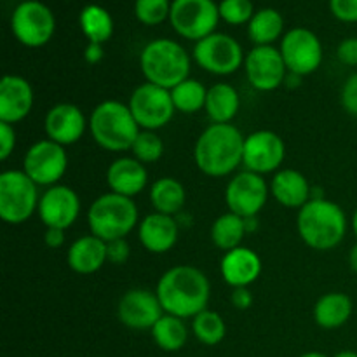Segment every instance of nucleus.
Returning a JSON list of instances; mask_svg holds the SVG:
<instances>
[{"mask_svg": "<svg viewBox=\"0 0 357 357\" xmlns=\"http://www.w3.org/2000/svg\"><path fill=\"white\" fill-rule=\"evenodd\" d=\"M33 87L24 77L6 75L0 80V122L16 126L33 108Z\"/></svg>", "mask_w": 357, "mask_h": 357, "instance_id": "aec40b11", "label": "nucleus"}, {"mask_svg": "<svg viewBox=\"0 0 357 357\" xmlns=\"http://www.w3.org/2000/svg\"><path fill=\"white\" fill-rule=\"evenodd\" d=\"M105 49L101 44H93V42H87L86 49H84V59H86L89 65H98V63L103 59Z\"/></svg>", "mask_w": 357, "mask_h": 357, "instance_id": "a18cd8bd", "label": "nucleus"}, {"mask_svg": "<svg viewBox=\"0 0 357 357\" xmlns=\"http://www.w3.org/2000/svg\"><path fill=\"white\" fill-rule=\"evenodd\" d=\"M142 128L128 103L117 100L101 101L89 115V132L94 143L107 152L131 150Z\"/></svg>", "mask_w": 357, "mask_h": 357, "instance_id": "20e7f679", "label": "nucleus"}, {"mask_svg": "<svg viewBox=\"0 0 357 357\" xmlns=\"http://www.w3.org/2000/svg\"><path fill=\"white\" fill-rule=\"evenodd\" d=\"M192 331L202 345L215 347L225 338L227 324L216 310L206 309L192 319Z\"/></svg>", "mask_w": 357, "mask_h": 357, "instance_id": "72a5a7b5", "label": "nucleus"}, {"mask_svg": "<svg viewBox=\"0 0 357 357\" xmlns=\"http://www.w3.org/2000/svg\"><path fill=\"white\" fill-rule=\"evenodd\" d=\"M230 303L237 310H248L253 305V293L250 288H232L230 293Z\"/></svg>", "mask_w": 357, "mask_h": 357, "instance_id": "37998d69", "label": "nucleus"}, {"mask_svg": "<svg viewBox=\"0 0 357 357\" xmlns=\"http://www.w3.org/2000/svg\"><path fill=\"white\" fill-rule=\"evenodd\" d=\"M286 157L284 139L271 129H260L244 138L243 166L246 171L265 174L278 173Z\"/></svg>", "mask_w": 357, "mask_h": 357, "instance_id": "dca6fc26", "label": "nucleus"}, {"mask_svg": "<svg viewBox=\"0 0 357 357\" xmlns=\"http://www.w3.org/2000/svg\"><path fill=\"white\" fill-rule=\"evenodd\" d=\"M347 215L340 204L323 197H314L298 209L296 230L310 250L331 251L345 239Z\"/></svg>", "mask_w": 357, "mask_h": 357, "instance_id": "7ed1b4c3", "label": "nucleus"}, {"mask_svg": "<svg viewBox=\"0 0 357 357\" xmlns=\"http://www.w3.org/2000/svg\"><path fill=\"white\" fill-rule=\"evenodd\" d=\"M218 9L220 17L232 26L248 24L257 13L251 0H222L218 3Z\"/></svg>", "mask_w": 357, "mask_h": 357, "instance_id": "e433bc0d", "label": "nucleus"}, {"mask_svg": "<svg viewBox=\"0 0 357 357\" xmlns=\"http://www.w3.org/2000/svg\"><path fill=\"white\" fill-rule=\"evenodd\" d=\"M155 293L164 314L180 319H194L199 312L208 309L211 284L201 268L176 265L160 275Z\"/></svg>", "mask_w": 357, "mask_h": 357, "instance_id": "f257e3e1", "label": "nucleus"}, {"mask_svg": "<svg viewBox=\"0 0 357 357\" xmlns=\"http://www.w3.org/2000/svg\"><path fill=\"white\" fill-rule=\"evenodd\" d=\"M138 237L142 246L152 255L169 253L180 237V225L174 216L162 213H150L139 222Z\"/></svg>", "mask_w": 357, "mask_h": 357, "instance_id": "4be33fe9", "label": "nucleus"}, {"mask_svg": "<svg viewBox=\"0 0 357 357\" xmlns=\"http://www.w3.org/2000/svg\"><path fill=\"white\" fill-rule=\"evenodd\" d=\"M139 213L135 199L107 192L91 202L87 209L89 234L100 237L105 243L126 239L139 225Z\"/></svg>", "mask_w": 357, "mask_h": 357, "instance_id": "423d86ee", "label": "nucleus"}, {"mask_svg": "<svg viewBox=\"0 0 357 357\" xmlns=\"http://www.w3.org/2000/svg\"><path fill=\"white\" fill-rule=\"evenodd\" d=\"M164 316L157 293L146 288H132L121 296L117 317L129 330H152Z\"/></svg>", "mask_w": 357, "mask_h": 357, "instance_id": "a211bd4d", "label": "nucleus"}, {"mask_svg": "<svg viewBox=\"0 0 357 357\" xmlns=\"http://www.w3.org/2000/svg\"><path fill=\"white\" fill-rule=\"evenodd\" d=\"M271 195V187L261 174L251 171H239L229 180L225 188V204L229 211L255 218L265 208Z\"/></svg>", "mask_w": 357, "mask_h": 357, "instance_id": "4468645a", "label": "nucleus"}, {"mask_svg": "<svg viewBox=\"0 0 357 357\" xmlns=\"http://www.w3.org/2000/svg\"><path fill=\"white\" fill-rule=\"evenodd\" d=\"M340 103L349 115L357 117V72L349 75L342 86Z\"/></svg>", "mask_w": 357, "mask_h": 357, "instance_id": "4c0bfd02", "label": "nucleus"}, {"mask_svg": "<svg viewBox=\"0 0 357 357\" xmlns=\"http://www.w3.org/2000/svg\"><path fill=\"white\" fill-rule=\"evenodd\" d=\"M171 98L176 112H181L185 115L197 114L204 110L206 98H208V87L197 79L188 77L187 80L180 82L171 89Z\"/></svg>", "mask_w": 357, "mask_h": 357, "instance_id": "473e14b6", "label": "nucleus"}, {"mask_svg": "<svg viewBox=\"0 0 357 357\" xmlns=\"http://www.w3.org/2000/svg\"><path fill=\"white\" fill-rule=\"evenodd\" d=\"M268 187L272 197L288 209H302L312 199V188L307 176L291 167H284L274 173Z\"/></svg>", "mask_w": 357, "mask_h": 357, "instance_id": "b1692460", "label": "nucleus"}, {"mask_svg": "<svg viewBox=\"0 0 357 357\" xmlns=\"http://www.w3.org/2000/svg\"><path fill=\"white\" fill-rule=\"evenodd\" d=\"M10 30L24 47H44L54 37L56 17L40 0H24L13 10Z\"/></svg>", "mask_w": 357, "mask_h": 357, "instance_id": "6e6552de", "label": "nucleus"}, {"mask_svg": "<svg viewBox=\"0 0 357 357\" xmlns=\"http://www.w3.org/2000/svg\"><path fill=\"white\" fill-rule=\"evenodd\" d=\"M248 37L255 45H274L284 37V20L278 9L265 7L255 13L248 23Z\"/></svg>", "mask_w": 357, "mask_h": 357, "instance_id": "c85d7f7f", "label": "nucleus"}, {"mask_svg": "<svg viewBox=\"0 0 357 357\" xmlns=\"http://www.w3.org/2000/svg\"><path fill=\"white\" fill-rule=\"evenodd\" d=\"M351 225H352V232H354V236L357 237V208H356L354 215H352V220H351Z\"/></svg>", "mask_w": 357, "mask_h": 357, "instance_id": "09e8293b", "label": "nucleus"}, {"mask_svg": "<svg viewBox=\"0 0 357 357\" xmlns=\"http://www.w3.org/2000/svg\"><path fill=\"white\" fill-rule=\"evenodd\" d=\"M171 0H135V17L145 26H157L169 20Z\"/></svg>", "mask_w": 357, "mask_h": 357, "instance_id": "c9c22d12", "label": "nucleus"}, {"mask_svg": "<svg viewBox=\"0 0 357 357\" xmlns=\"http://www.w3.org/2000/svg\"><path fill=\"white\" fill-rule=\"evenodd\" d=\"M157 347L164 352H178L185 347L188 340V328L185 319L171 314H164L155 326L150 330Z\"/></svg>", "mask_w": 357, "mask_h": 357, "instance_id": "2f4dec72", "label": "nucleus"}, {"mask_svg": "<svg viewBox=\"0 0 357 357\" xmlns=\"http://www.w3.org/2000/svg\"><path fill=\"white\" fill-rule=\"evenodd\" d=\"M244 138L234 124H209L194 146L195 166L211 178L234 174L243 166Z\"/></svg>", "mask_w": 357, "mask_h": 357, "instance_id": "f03ea898", "label": "nucleus"}, {"mask_svg": "<svg viewBox=\"0 0 357 357\" xmlns=\"http://www.w3.org/2000/svg\"><path fill=\"white\" fill-rule=\"evenodd\" d=\"M185 201H187V190L176 178H157L150 187V202L153 206V211L174 216L183 209Z\"/></svg>", "mask_w": 357, "mask_h": 357, "instance_id": "cd10ccee", "label": "nucleus"}, {"mask_svg": "<svg viewBox=\"0 0 357 357\" xmlns=\"http://www.w3.org/2000/svg\"><path fill=\"white\" fill-rule=\"evenodd\" d=\"M192 56L199 68L218 77L236 73L244 65V58H246L243 45L232 35L220 33V31H215L202 40L195 42Z\"/></svg>", "mask_w": 357, "mask_h": 357, "instance_id": "1a4fd4ad", "label": "nucleus"}, {"mask_svg": "<svg viewBox=\"0 0 357 357\" xmlns=\"http://www.w3.org/2000/svg\"><path fill=\"white\" fill-rule=\"evenodd\" d=\"M37 215L45 229H70L80 215L79 194L68 185L61 183L45 188L40 195Z\"/></svg>", "mask_w": 357, "mask_h": 357, "instance_id": "f3484780", "label": "nucleus"}, {"mask_svg": "<svg viewBox=\"0 0 357 357\" xmlns=\"http://www.w3.org/2000/svg\"><path fill=\"white\" fill-rule=\"evenodd\" d=\"M65 232L66 230H61V229H45V234H44L45 246L51 248V250H59L61 246H65V241H66Z\"/></svg>", "mask_w": 357, "mask_h": 357, "instance_id": "c03bdc74", "label": "nucleus"}, {"mask_svg": "<svg viewBox=\"0 0 357 357\" xmlns=\"http://www.w3.org/2000/svg\"><path fill=\"white\" fill-rule=\"evenodd\" d=\"M44 129L51 142L61 146L75 145L89 131V119L77 105L58 103L45 114Z\"/></svg>", "mask_w": 357, "mask_h": 357, "instance_id": "6ab92c4d", "label": "nucleus"}, {"mask_svg": "<svg viewBox=\"0 0 357 357\" xmlns=\"http://www.w3.org/2000/svg\"><path fill=\"white\" fill-rule=\"evenodd\" d=\"M107 257L108 264L124 265L131 257V248H129L128 239H115L107 243Z\"/></svg>", "mask_w": 357, "mask_h": 357, "instance_id": "a19ab883", "label": "nucleus"}, {"mask_svg": "<svg viewBox=\"0 0 357 357\" xmlns=\"http://www.w3.org/2000/svg\"><path fill=\"white\" fill-rule=\"evenodd\" d=\"M298 357H330V356L323 354V352H305V354H302Z\"/></svg>", "mask_w": 357, "mask_h": 357, "instance_id": "8fccbe9b", "label": "nucleus"}, {"mask_svg": "<svg viewBox=\"0 0 357 357\" xmlns=\"http://www.w3.org/2000/svg\"><path fill=\"white\" fill-rule=\"evenodd\" d=\"M239 108L241 96L232 84L216 82L208 87L204 112L211 124H232Z\"/></svg>", "mask_w": 357, "mask_h": 357, "instance_id": "a878e982", "label": "nucleus"}, {"mask_svg": "<svg viewBox=\"0 0 357 357\" xmlns=\"http://www.w3.org/2000/svg\"><path fill=\"white\" fill-rule=\"evenodd\" d=\"M66 264L75 274L91 275L108 264L107 243L100 237L87 234L70 244L66 251Z\"/></svg>", "mask_w": 357, "mask_h": 357, "instance_id": "393cba45", "label": "nucleus"}, {"mask_svg": "<svg viewBox=\"0 0 357 357\" xmlns=\"http://www.w3.org/2000/svg\"><path fill=\"white\" fill-rule=\"evenodd\" d=\"M337 56L344 65L357 66V37L345 38L338 44Z\"/></svg>", "mask_w": 357, "mask_h": 357, "instance_id": "79ce46f5", "label": "nucleus"}, {"mask_svg": "<svg viewBox=\"0 0 357 357\" xmlns=\"http://www.w3.org/2000/svg\"><path fill=\"white\" fill-rule=\"evenodd\" d=\"M354 303L342 291H330L321 296L314 305V321L323 330H338L351 319Z\"/></svg>", "mask_w": 357, "mask_h": 357, "instance_id": "bb28decb", "label": "nucleus"}, {"mask_svg": "<svg viewBox=\"0 0 357 357\" xmlns=\"http://www.w3.org/2000/svg\"><path fill=\"white\" fill-rule=\"evenodd\" d=\"M220 9L215 0H173L169 23L187 40L199 42L215 33L220 23Z\"/></svg>", "mask_w": 357, "mask_h": 357, "instance_id": "9d476101", "label": "nucleus"}, {"mask_svg": "<svg viewBox=\"0 0 357 357\" xmlns=\"http://www.w3.org/2000/svg\"><path fill=\"white\" fill-rule=\"evenodd\" d=\"M261 258L251 248L239 246L223 253L220 274L230 288H250L261 274Z\"/></svg>", "mask_w": 357, "mask_h": 357, "instance_id": "412c9836", "label": "nucleus"}, {"mask_svg": "<svg viewBox=\"0 0 357 357\" xmlns=\"http://www.w3.org/2000/svg\"><path fill=\"white\" fill-rule=\"evenodd\" d=\"M244 72L251 87L271 93L281 87L288 77L281 51L275 45H255L244 58Z\"/></svg>", "mask_w": 357, "mask_h": 357, "instance_id": "2eb2a0df", "label": "nucleus"}, {"mask_svg": "<svg viewBox=\"0 0 357 357\" xmlns=\"http://www.w3.org/2000/svg\"><path fill=\"white\" fill-rule=\"evenodd\" d=\"M288 73L307 77L317 72L323 63V44L312 30L303 26L291 28L281 38L279 45Z\"/></svg>", "mask_w": 357, "mask_h": 357, "instance_id": "ddd939ff", "label": "nucleus"}, {"mask_svg": "<svg viewBox=\"0 0 357 357\" xmlns=\"http://www.w3.org/2000/svg\"><path fill=\"white\" fill-rule=\"evenodd\" d=\"M248 234L246 218L236 215L232 211H227L220 215L211 225V241L218 250L223 253L236 248L243 246L244 236Z\"/></svg>", "mask_w": 357, "mask_h": 357, "instance_id": "c756f323", "label": "nucleus"}, {"mask_svg": "<svg viewBox=\"0 0 357 357\" xmlns=\"http://www.w3.org/2000/svg\"><path fill=\"white\" fill-rule=\"evenodd\" d=\"M335 357H357V352L354 351H340L335 354Z\"/></svg>", "mask_w": 357, "mask_h": 357, "instance_id": "de8ad7c7", "label": "nucleus"}, {"mask_svg": "<svg viewBox=\"0 0 357 357\" xmlns=\"http://www.w3.org/2000/svg\"><path fill=\"white\" fill-rule=\"evenodd\" d=\"M17 135L13 124L7 122H0V160L6 162L10 155H13L14 149H16Z\"/></svg>", "mask_w": 357, "mask_h": 357, "instance_id": "ea45409f", "label": "nucleus"}, {"mask_svg": "<svg viewBox=\"0 0 357 357\" xmlns=\"http://www.w3.org/2000/svg\"><path fill=\"white\" fill-rule=\"evenodd\" d=\"M349 267H351L354 274H357V243L349 251Z\"/></svg>", "mask_w": 357, "mask_h": 357, "instance_id": "49530a36", "label": "nucleus"}, {"mask_svg": "<svg viewBox=\"0 0 357 357\" xmlns=\"http://www.w3.org/2000/svg\"><path fill=\"white\" fill-rule=\"evenodd\" d=\"M128 105L143 131H159L176 114L171 91L150 82L139 84L129 96Z\"/></svg>", "mask_w": 357, "mask_h": 357, "instance_id": "9b49d317", "label": "nucleus"}, {"mask_svg": "<svg viewBox=\"0 0 357 357\" xmlns=\"http://www.w3.org/2000/svg\"><path fill=\"white\" fill-rule=\"evenodd\" d=\"M79 26L87 42L103 45L114 35V17L105 7L89 3L80 10Z\"/></svg>", "mask_w": 357, "mask_h": 357, "instance_id": "7c9ffc66", "label": "nucleus"}, {"mask_svg": "<svg viewBox=\"0 0 357 357\" xmlns=\"http://www.w3.org/2000/svg\"><path fill=\"white\" fill-rule=\"evenodd\" d=\"M107 185L110 192L124 197L135 199L149 185V171L145 164L135 157H119L108 166Z\"/></svg>", "mask_w": 357, "mask_h": 357, "instance_id": "5701e85b", "label": "nucleus"}, {"mask_svg": "<svg viewBox=\"0 0 357 357\" xmlns=\"http://www.w3.org/2000/svg\"><path fill=\"white\" fill-rule=\"evenodd\" d=\"M330 10L342 23H357V0H330Z\"/></svg>", "mask_w": 357, "mask_h": 357, "instance_id": "58836bf2", "label": "nucleus"}, {"mask_svg": "<svg viewBox=\"0 0 357 357\" xmlns=\"http://www.w3.org/2000/svg\"><path fill=\"white\" fill-rule=\"evenodd\" d=\"M190 54L173 38H155L139 54V68L146 82L169 91L190 77Z\"/></svg>", "mask_w": 357, "mask_h": 357, "instance_id": "39448f33", "label": "nucleus"}, {"mask_svg": "<svg viewBox=\"0 0 357 357\" xmlns=\"http://www.w3.org/2000/svg\"><path fill=\"white\" fill-rule=\"evenodd\" d=\"M131 155L142 164H153L164 155V142L157 131H139L131 146Z\"/></svg>", "mask_w": 357, "mask_h": 357, "instance_id": "f704fd0d", "label": "nucleus"}, {"mask_svg": "<svg viewBox=\"0 0 357 357\" xmlns=\"http://www.w3.org/2000/svg\"><path fill=\"white\" fill-rule=\"evenodd\" d=\"M21 169L38 187H54L68 169V153L65 146L51 142L49 138L38 139L24 153Z\"/></svg>", "mask_w": 357, "mask_h": 357, "instance_id": "f8f14e48", "label": "nucleus"}, {"mask_svg": "<svg viewBox=\"0 0 357 357\" xmlns=\"http://www.w3.org/2000/svg\"><path fill=\"white\" fill-rule=\"evenodd\" d=\"M38 185L23 169L0 173V218L7 225H21L38 211Z\"/></svg>", "mask_w": 357, "mask_h": 357, "instance_id": "0eeeda50", "label": "nucleus"}]
</instances>
